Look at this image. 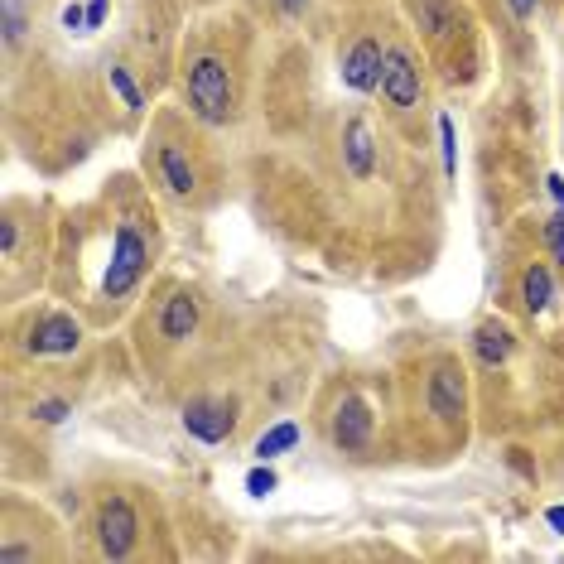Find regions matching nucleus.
<instances>
[{
  "label": "nucleus",
  "instance_id": "nucleus-16",
  "mask_svg": "<svg viewBox=\"0 0 564 564\" xmlns=\"http://www.w3.org/2000/svg\"><path fill=\"white\" fill-rule=\"evenodd\" d=\"M439 150H444V174L458 179V140H454V116H439Z\"/></svg>",
  "mask_w": 564,
  "mask_h": 564
},
{
  "label": "nucleus",
  "instance_id": "nucleus-30",
  "mask_svg": "<svg viewBox=\"0 0 564 564\" xmlns=\"http://www.w3.org/2000/svg\"><path fill=\"white\" fill-rule=\"evenodd\" d=\"M280 5H285V15H299V10H304V0H280Z\"/></svg>",
  "mask_w": 564,
  "mask_h": 564
},
{
  "label": "nucleus",
  "instance_id": "nucleus-24",
  "mask_svg": "<svg viewBox=\"0 0 564 564\" xmlns=\"http://www.w3.org/2000/svg\"><path fill=\"white\" fill-rule=\"evenodd\" d=\"M15 242H20V227H15V222H5V227H0V251H5V256H15Z\"/></svg>",
  "mask_w": 564,
  "mask_h": 564
},
{
  "label": "nucleus",
  "instance_id": "nucleus-28",
  "mask_svg": "<svg viewBox=\"0 0 564 564\" xmlns=\"http://www.w3.org/2000/svg\"><path fill=\"white\" fill-rule=\"evenodd\" d=\"M545 521H550V531H560L564 536V507H550L545 511Z\"/></svg>",
  "mask_w": 564,
  "mask_h": 564
},
{
  "label": "nucleus",
  "instance_id": "nucleus-19",
  "mask_svg": "<svg viewBox=\"0 0 564 564\" xmlns=\"http://www.w3.org/2000/svg\"><path fill=\"white\" fill-rule=\"evenodd\" d=\"M420 20H425V29H430L434 39H444V34H449V20H444V10H439L434 0H420Z\"/></svg>",
  "mask_w": 564,
  "mask_h": 564
},
{
  "label": "nucleus",
  "instance_id": "nucleus-9",
  "mask_svg": "<svg viewBox=\"0 0 564 564\" xmlns=\"http://www.w3.org/2000/svg\"><path fill=\"white\" fill-rule=\"evenodd\" d=\"M367 439H372V410H367L362 396H348L333 415V444L338 449H362Z\"/></svg>",
  "mask_w": 564,
  "mask_h": 564
},
{
  "label": "nucleus",
  "instance_id": "nucleus-11",
  "mask_svg": "<svg viewBox=\"0 0 564 564\" xmlns=\"http://www.w3.org/2000/svg\"><path fill=\"white\" fill-rule=\"evenodd\" d=\"M198 328V299L188 295V290H179V295L164 304V319H160V333L169 338V343H184L188 333Z\"/></svg>",
  "mask_w": 564,
  "mask_h": 564
},
{
  "label": "nucleus",
  "instance_id": "nucleus-26",
  "mask_svg": "<svg viewBox=\"0 0 564 564\" xmlns=\"http://www.w3.org/2000/svg\"><path fill=\"white\" fill-rule=\"evenodd\" d=\"M0 560H5V564H15V560H34V550H25V545H5V550H0Z\"/></svg>",
  "mask_w": 564,
  "mask_h": 564
},
{
  "label": "nucleus",
  "instance_id": "nucleus-6",
  "mask_svg": "<svg viewBox=\"0 0 564 564\" xmlns=\"http://www.w3.org/2000/svg\"><path fill=\"white\" fill-rule=\"evenodd\" d=\"M381 97L391 107H415L420 102V68L410 63V54L386 49V68H381Z\"/></svg>",
  "mask_w": 564,
  "mask_h": 564
},
{
  "label": "nucleus",
  "instance_id": "nucleus-23",
  "mask_svg": "<svg viewBox=\"0 0 564 564\" xmlns=\"http://www.w3.org/2000/svg\"><path fill=\"white\" fill-rule=\"evenodd\" d=\"M15 39H20V10L5 5V44H15Z\"/></svg>",
  "mask_w": 564,
  "mask_h": 564
},
{
  "label": "nucleus",
  "instance_id": "nucleus-25",
  "mask_svg": "<svg viewBox=\"0 0 564 564\" xmlns=\"http://www.w3.org/2000/svg\"><path fill=\"white\" fill-rule=\"evenodd\" d=\"M107 20V0H87V29H102Z\"/></svg>",
  "mask_w": 564,
  "mask_h": 564
},
{
  "label": "nucleus",
  "instance_id": "nucleus-14",
  "mask_svg": "<svg viewBox=\"0 0 564 564\" xmlns=\"http://www.w3.org/2000/svg\"><path fill=\"white\" fill-rule=\"evenodd\" d=\"M160 169H164V184L174 188V193H193V164L179 145H164L160 150Z\"/></svg>",
  "mask_w": 564,
  "mask_h": 564
},
{
  "label": "nucleus",
  "instance_id": "nucleus-18",
  "mask_svg": "<svg viewBox=\"0 0 564 564\" xmlns=\"http://www.w3.org/2000/svg\"><path fill=\"white\" fill-rule=\"evenodd\" d=\"M275 487H280V478H275V468H270V463H261V468H251V473H246V492H251V497H270Z\"/></svg>",
  "mask_w": 564,
  "mask_h": 564
},
{
  "label": "nucleus",
  "instance_id": "nucleus-10",
  "mask_svg": "<svg viewBox=\"0 0 564 564\" xmlns=\"http://www.w3.org/2000/svg\"><path fill=\"white\" fill-rule=\"evenodd\" d=\"M343 155H348L352 179H372L376 140H372V131H367V121H348V131H343Z\"/></svg>",
  "mask_w": 564,
  "mask_h": 564
},
{
  "label": "nucleus",
  "instance_id": "nucleus-4",
  "mask_svg": "<svg viewBox=\"0 0 564 564\" xmlns=\"http://www.w3.org/2000/svg\"><path fill=\"white\" fill-rule=\"evenodd\" d=\"M184 430L193 434V439H203V444H222L227 434L237 430V415H232V405L227 401L198 396V401L184 405Z\"/></svg>",
  "mask_w": 564,
  "mask_h": 564
},
{
  "label": "nucleus",
  "instance_id": "nucleus-7",
  "mask_svg": "<svg viewBox=\"0 0 564 564\" xmlns=\"http://www.w3.org/2000/svg\"><path fill=\"white\" fill-rule=\"evenodd\" d=\"M381 68H386V49L376 39H357L343 58V82L352 92H376L381 87Z\"/></svg>",
  "mask_w": 564,
  "mask_h": 564
},
{
  "label": "nucleus",
  "instance_id": "nucleus-27",
  "mask_svg": "<svg viewBox=\"0 0 564 564\" xmlns=\"http://www.w3.org/2000/svg\"><path fill=\"white\" fill-rule=\"evenodd\" d=\"M507 5H511V15H516V20H526V15L536 10V0H507Z\"/></svg>",
  "mask_w": 564,
  "mask_h": 564
},
{
  "label": "nucleus",
  "instance_id": "nucleus-29",
  "mask_svg": "<svg viewBox=\"0 0 564 564\" xmlns=\"http://www.w3.org/2000/svg\"><path fill=\"white\" fill-rule=\"evenodd\" d=\"M545 184H550V193H555V203H560V213H564V179H560V174H550Z\"/></svg>",
  "mask_w": 564,
  "mask_h": 564
},
{
  "label": "nucleus",
  "instance_id": "nucleus-5",
  "mask_svg": "<svg viewBox=\"0 0 564 564\" xmlns=\"http://www.w3.org/2000/svg\"><path fill=\"white\" fill-rule=\"evenodd\" d=\"M463 405H468L463 367H458V362H439L434 376H430V415L434 420H444V425H454L458 415H463Z\"/></svg>",
  "mask_w": 564,
  "mask_h": 564
},
{
  "label": "nucleus",
  "instance_id": "nucleus-20",
  "mask_svg": "<svg viewBox=\"0 0 564 564\" xmlns=\"http://www.w3.org/2000/svg\"><path fill=\"white\" fill-rule=\"evenodd\" d=\"M34 415H39L44 425H63V420L73 415V405H68V401H39V405H34Z\"/></svg>",
  "mask_w": 564,
  "mask_h": 564
},
{
  "label": "nucleus",
  "instance_id": "nucleus-15",
  "mask_svg": "<svg viewBox=\"0 0 564 564\" xmlns=\"http://www.w3.org/2000/svg\"><path fill=\"white\" fill-rule=\"evenodd\" d=\"M295 444H299V425H290V420H285V425H275V430L261 434V439L251 444V454L261 458V463H270V458H280L285 449H295Z\"/></svg>",
  "mask_w": 564,
  "mask_h": 564
},
{
  "label": "nucleus",
  "instance_id": "nucleus-2",
  "mask_svg": "<svg viewBox=\"0 0 564 564\" xmlns=\"http://www.w3.org/2000/svg\"><path fill=\"white\" fill-rule=\"evenodd\" d=\"M140 270H145V242L135 237V227H116L111 266H107V275H102V295L107 299L131 295L135 280H140Z\"/></svg>",
  "mask_w": 564,
  "mask_h": 564
},
{
  "label": "nucleus",
  "instance_id": "nucleus-1",
  "mask_svg": "<svg viewBox=\"0 0 564 564\" xmlns=\"http://www.w3.org/2000/svg\"><path fill=\"white\" fill-rule=\"evenodd\" d=\"M188 107L198 111V121H208V126L232 121V111H237V82H232L222 58H213V54L193 58V68H188Z\"/></svg>",
  "mask_w": 564,
  "mask_h": 564
},
{
  "label": "nucleus",
  "instance_id": "nucleus-13",
  "mask_svg": "<svg viewBox=\"0 0 564 564\" xmlns=\"http://www.w3.org/2000/svg\"><path fill=\"white\" fill-rule=\"evenodd\" d=\"M550 295H555V280H550L545 266H531L521 275V299H526L531 314H545V309H550Z\"/></svg>",
  "mask_w": 564,
  "mask_h": 564
},
{
  "label": "nucleus",
  "instance_id": "nucleus-22",
  "mask_svg": "<svg viewBox=\"0 0 564 564\" xmlns=\"http://www.w3.org/2000/svg\"><path fill=\"white\" fill-rule=\"evenodd\" d=\"M82 25H87V10H82V5H68V10H63V29H68V34H78Z\"/></svg>",
  "mask_w": 564,
  "mask_h": 564
},
{
  "label": "nucleus",
  "instance_id": "nucleus-17",
  "mask_svg": "<svg viewBox=\"0 0 564 564\" xmlns=\"http://www.w3.org/2000/svg\"><path fill=\"white\" fill-rule=\"evenodd\" d=\"M111 87H116V97H121V102H126L131 111L145 107V97H140V87L131 82V73H126V68H111Z\"/></svg>",
  "mask_w": 564,
  "mask_h": 564
},
{
  "label": "nucleus",
  "instance_id": "nucleus-21",
  "mask_svg": "<svg viewBox=\"0 0 564 564\" xmlns=\"http://www.w3.org/2000/svg\"><path fill=\"white\" fill-rule=\"evenodd\" d=\"M545 242H550V251H555V261L564 266V213H555L550 222H545Z\"/></svg>",
  "mask_w": 564,
  "mask_h": 564
},
{
  "label": "nucleus",
  "instance_id": "nucleus-3",
  "mask_svg": "<svg viewBox=\"0 0 564 564\" xmlns=\"http://www.w3.org/2000/svg\"><path fill=\"white\" fill-rule=\"evenodd\" d=\"M135 531H140V521H135V511L126 497H111L107 507L97 511V540H102V555H111V560L131 555Z\"/></svg>",
  "mask_w": 564,
  "mask_h": 564
},
{
  "label": "nucleus",
  "instance_id": "nucleus-8",
  "mask_svg": "<svg viewBox=\"0 0 564 564\" xmlns=\"http://www.w3.org/2000/svg\"><path fill=\"white\" fill-rule=\"evenodd\" d=\"M82 343V328L73 319H63V314H54V319L34 323L25 338V352H34V357H54V352H73Z\"/></svg>",
  "mask_w": 564,
  "mask_h": 564
},
{
  "label": "nucleus",
  "instance_id": "nucleus-12",
  "mask_svg": "<svg viewBox=\"0 0 564 564\" xmlns=\"http://www.w3.org/2000/svg\"><path fill=\"white\" fill-rule=\"evenodd\" d=\"M473 348H478V362H483V367H502L511 357V333L502 323H483L478 338H473Z\"/></svg>",
  "mask_w": 564,
  "mask_h": 564
}]
</instances>
